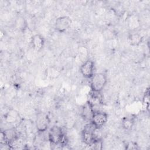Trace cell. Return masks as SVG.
Wrapping results in <instances>:
<instances>
[{
	"label": "cell",
	"instance_id": "obj_1",
	"mask_svg": "<svg viewBox=\"0 0 150 150\" xmlns=\"http://www.w3.org/2000/svg\"><path fill=\"white\" fill-rule=\"evenodd\" d=\"M48 141L51 145H60L65 146L67 145V140L62 128L58 125L52 126L48 131Z\"/></svg>",
	"mask_w": 150,
	"mask_h": 150
},
{
	"label": "cell",
	"instance_id": "obj_2",
	"mask_svg": "<svg viewBox=\"0 0 150 150\" xmlns=\"http://www.w3.org/2000/svg\"><path fill=\"white\" fill-rule=\"evenodd\" d=\"M107 83V76L103 73H95L90 79V88L91 91L100 93Z\"/></svg>",
	"mask_w": 150,
	"mask_h": 150
},
{
	"label": "cell",
	"instance_id": "obj_3",
	"mask_svg": "<svg viewBox=\"0 0 150 150\" xmlns=\"http://www.w3.org/2000/svg\"><path fill=\"white\" fill-rule=\"evenodd\" d=\"M19 139V134L14 127L7 128L1 131V144H7L9 146ZM11 148V146H10Z\"/></svg>",
	"mask_w": 150,
	"mask_h": 150
},
{
	"label": "cell",
	"instance_id": "obj_4",
	"mask_svg": "<svg viewBox=\"0 0 150 150\" xmlns=\"http://www.w3.org/2000/svg\"><path fill=\"white\" fill-rule=\"evenodd\" d=\"M97 129L90 122L84 127L82 130V139L86 145L89 146L96 138H98L96 135Z\"/></svg>",
	"mask_w": 150,
	"mask_h": 150
},
{
	"label": "cell",
	"instance_id": "obj_5",
	"mask_svg": "<svg viewBox=\"0 0 150 150\" xmlns=\"http://www.w3.org/2000/svg\"><path fill=\"white\" fill-rule=\"evenodd\" d=\"M50 124V120L47 114L45 112H39L38 114L35 121V125L38 132L43 133L46 131Z\"/></svg>",
	"mask_w": 150,
	"mask_h": 150
},
{
	"label": "cell",
	"instance_id": "obj_6",
	"mask_svg": "<svg viewBox=\"0 0 150 150\" xmlns=\"http://www.w3.org/2000/svg\"><path fill=\"white\" fill-rule=\"evenodd\" d=\"M108 118V114L101 111H95L90 120V122L96 129H100L107 122Z\"/></svg>",
	"mask_w": 150,
	"mask_h": 150
},
{
	"label": "cell",
	"instance_id": "obj_7",
	"mask_svg": "<svg viewBox=\"0 0 150 150\" xmlns=\"http://www.w3.org/2000/svg\"><path fill=\"white\" fill-rule=\"evenodd\" d=\"M71 19L68 16H61L57 18L54 22V29L59 33L66 32L71 27Z\"/></svg>",
	"mask_w": 150,
	"mask_h": 150
},
{
	"label": "cell",
	"instance_id": "obj_8",
	"mask_svg": "<svg viewBox=\"0 0 150 150\" xmlns=\"http://www.w3.org/2000/svg\"><path fill=\"white\" fill-rule=\"evenodd\" d=\"M80 72L82 76L86 79H90L95 74V64L91 59H88L81 64Z\"/></svg>",
	"mask_w": 150,
	"mask_h": 150
},
{
	"label": "cell",
	"instance_id": "obj_9",
	"mask_svg": "<svg viewBox=\"0 0 150 150\" xmlns=\"http://www.w3.org/2000/svg\"><path fill=\"white\" fill-rule=\"evenodd\" d=\"M95 111L93 105L89 101H87L81 108V115L84 120L90 122Z\"/></svg>",
	"mask_w": 150,
	"mask_h": 150
},
{
	"label": "cell",
	"instance_id": "obj_10",
	"mask_svg": "<svg viewBox=\"0 0 150 150\" xmlns=\"http://www.w3.org/2000/svg\"><path fill=\"white\" fill-rule=\"evenodd\" d=\"M45 39L44 38L39 35L35 34L31 38L30 43L33 49L36 52L40 51L45 45Z\"/></svg>",
	"mask_w": 150,
	"mask_h": 150
},
{
	"label": "cell",
	"instance_id": "obj_11",
	"mask_svg": "<svg viewBox=\"0 0 150 150\" xmlns=\"http://www.w3.org/2000/svg\"><path fill=\"white\" fill-rule=\"evenodd\" d=\"M143 40V36L136 32H131L128 36V41L131 45L137 46L139 45Z\"/></svg>",
	"mask_w": 150,
	"mask_h": 150
},
{
	"label": "cell",
	"instance_id": "obj_12",
	"mask_svg": "<svg viewBox=\"0 0 150 150\" xmlns=\"http://www.w3.org/2000/svg\"><path fill=\"white\" fill-rule=\"evenodd\" d=\"M15 25L16 26V28H18L19 30L23 32L27 29L28 27L26 21L23 17H19L16 19L15 22Z\"/></svg>",
	"mask_w": 150,
	"mask_h": 150
},
{
	"label": "cell",
	"instance_id": "obj_13",
	"mask_svg": "<svg viewBox=\"0 0 150 150\" xmlns=\"http://www.w3.org/2000/svg\"><path fill=\"white\" fill-rule=\"evenodd\" d=\"M134 124V121L132 118L125 117L122 121V127L125 130H130Z\"/></svg>",
	"mask_w": 150,
	"mask_h": 150
},
{
	"label": "cell",
	"instance_id": "obj_14",
	"mask_svg": "<svg viewBox=\"0 0 150 150\" xmlns=\"http://www.w3.org/2000/svg\"><path fill=\"white\" fill-rule=\"evenodd\" d=\"M18 116V113L16 112L15 110L9 111L8 112H7L5 117V119L8 122L13 123L16 121Z\"/></svg>",
	"mask_w": 150,
	"mask_h": 150
},
{
	"label": "cell",
	"instance_id": "obj_15",
	"mask_svg": "<svg viewBox=\"0 0 150 150\" xmlns=\"http://www.w3.org/2000/svg\"><path fill=\"white\" fill-rule=\"evenodd\" d=\"M103 141L101 140V138H96L89 146H90V148L92 149L100 150V149H102L103 146Z\"/></svg>",
	"mask_w": 150,
	"mask_h": 150
},
{
	"label": "cell",
	"instance_id": "obj_16",
	"mask_svg": "<svg viewBox=\"0 0 150 150\" xmlns=\"http://www.w3.org/2000/svg\"><path fill=\"white\" fill-rule=\"evenodd\" d=\"M125 148L127 149H138V145L135 142H130L125 145Z\"/></svg>",
	"mask_w": 150,
	"mask_h": 150
}]
</instances>
